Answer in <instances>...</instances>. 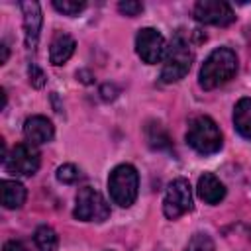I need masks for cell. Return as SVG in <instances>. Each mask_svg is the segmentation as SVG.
Returning a JSON list of instances; mask_svg holds the SVG:
<instances>
[{
    "mask_svg": "<svg viewBox=\"0 0 251 251\" xmlns=\"http://www.w3.org/2000/svg\"><path fill=\"white\" fill-rule=\"evenodd\" d=\"M184 251H214V241L206 233H194L186 243Z\"/></svg>",
    "mask_w": 251,
    "mask_h": 251,
    "instance_id": "obj_18",
    "label": "cell"
},
{
    "mask_svg": "<svg viewBox=\"0 0 251 251\" xmlns=\"http://www.w3.org/2000/svg\"><path fill=\"white\" fill-rule=\"evenodd\" d=\"M237 73V55L229 47H218L214 49L204 65L200 67L198 82L204 90H214L222 84H226L229 78H233Z\"/></svg>",
    "mask_w": 251,
    "mask_h": 251,
    "instance_id": "obj_1",
    "label": "cell"
},
{
    "mask_svg": "<svg viewBox=\"0 0 251 251\" xmlns=\"http://www.w3.org/2000/svg\"><path fill=\"white\" fill-rule=\"evenodd\" d=\"M24 135H25L27 143L41 145V143H47L53 139L55 129H53L51 120H47L45 116H31L24 124Z\"/></svg>",
    "mask_w": 251,
    "mask_h": 251,
    "instance_id": "obj_11",
    "label": "cell"
},
{
    "mask_svg": "<svg viewBox=\"0 0 251 251\" xmlns=\"http://www.w3.org/2000/svg\"><path fill=\"white\" fill-rule=\"evenodd\" d=\"M20 8H22V12H24L25 45H27V49H35L37 39H39V31H41V24H43L41 8H39L37 2H22Z\"/></svg>",
    "mask_w": 251,
    "mask_h": 251,
    "instance_id": "obj_10",
    "label": "cell"
},
{
    "mask_svg": "<svg viewBox=\"0 0 251 251\" xmlns=\"http://www.w3.org/2000/svg\"><path fill=\"white\" fill-rule=\"evenodd\" d=\"M78 176H80L78 169L75 165H71V163H65V165H61L57 169V180L63 182V184H73V182L78 180Z\"/></svg>",
    "mask_w": 251,
    "mask_h": 251,
    "instance_id": "obj_20",
    "label": "cell"
},
{
    "mask_svg": "<svg viewBox=\"0 0 251 251\" xmlns=\"http://www.w3.org/2000/svg\"><path fill=\"white\" fill-rule=\"evenodd\" d=\"M145 137H147V143L153 149H169L171 147L169 133L165 131V127L159 122H149L145 126Z\"/></svg>",
    "mask_w": 251,
    "mask_h": 251,
    "instance_id": "obj_16",
    "label": "cell"
},
{
    "mask_svg": "<svg viewBox=\"0 0 251 251\" xmlns=\"http://www.w3.org/2000/svg\"><path fill=\"white\" fill-rule=\"evenodd\" d=\"M135 51L143 63L155 65L165 57L167 41H165L163 33L157 31L155 27H143L135 35Z\"/></svg>",
    "mask_w": 251,
    "mask_h": 251,
    "instance_id": "obj_8",
    "label": "cell"
},
{
    "mask_svg": "<svg viewBox=\"0 0 251 251\" xmlns=\"http://www.w3.org/2000/svg\"><path fill=\"white\" fill-rule=\"evenodd\" d=\"M4 167L18 176H31L39 169V151L31 143H18L4 155Z\"/></svg>",
    "mask_w": 251,
    "mask_h": 251,
    "instance_id": "obj_7",
    "label": "cell"
},
{
    "mask_svg": "<svg viewBox=\"0 0 251 251\" xmlns=\"http://www.w3.org/2000/svg\"><path fill=\"white\" fill-rule=\"evenodd\" d=\"M137 188H139V175L133 165L124 163L112 169L108 176V190L114 204L122 208H129L137 198Z\"/></svg>",
    "mask_w": 251,
    "mask_h": 251,
    "instance_id": "obj_3",
    "label": "cell"
},
{
    "mask_svg": "<svg viewBox=\"0 0 251 251\" xmlns=\"http://www.w3.org/2000/svg\"><path fill=\"white\" fill-rule=\"evenodd\" d=\"M194 18L200 24L210 25H229L235 20V14L227 2L222 0H198L194 4Z\"/></svg>",
    "mask_w": 251,
    "mask_h": 251,
    "instance_id": "obj_9",
    "label": "cell"
},
{
    "mask_svg": "<svg viewBox=\"0 0 251 251\" xmlns=\"http://www.w3.org/2000/svg\"><path fill=\"white\" fill-rule=\"evenodd\" d=\"M27 73H29V82L35 86V88H41L43 84H45V75H43V71L37 67V65H29V69H27Z\"/></svg>",
    "mask_w": 251,
    "mask_h": 251,
    "instance_id": "obj_22",
    "label": "cell"
},
{
    "mask_svg": "<svg viewBox=\"0 0 251 251\" xmlns=\"http://www.w3.org/2000/svg\"><path fill=\"white\" fill-rule=\"evenodd\" d=\"M6 61H8V45H6V43H2V59H0V63L4 65Z\"/></svg>",
    "mask_w": 251,
    "mask_h": 251,
    "instance_id": "obj_24",
    "label": "cell"
},
{
    "mask_svg": "<svg viewBox=\"0 0 251 251\" xmlns=\"http://www.w3.org/2000/svg\"><path fill=\"white\" fill-rule=\"evenodd\" d=\"M73 214L76 220L82 222H104L110 216V206L98 190H94L92 186H82L76 194Z\"/></svg>",
    "mask_w": 251,
    "mask_h": 251,
    "instance_id": "obj_5",
    "label": "cell"
},
{
    "mask_svg": "<svg viewBox=\"0 0 251 251\" xmlns=\"http://www.w3.org/2000/svg\"><path fill=\"white\" fill-rule=\"evenodd\" d=\"M33 241L39 251H57V247H59V237H57L55 229L49 226H39L33 233Z\"/></svg>",
    "mask_w": 251,
    "mask_h": 251,
    "instance_id": "obj_17",
    "label": "cell"
},
{
    "mask_svg": "<svg viewBox=\"0 0 251 251\" xmlns=\"http://www.w3.org/2000/svg\"><path fill=\"white\" fill-rule=\"evenodd\" d=\"M196 190H198V196H200L206 204H218V202H222L224 196H226V186H224V182H222L216 175H212V173H204V175L198 178Z\"/></svg>",
    "mask_w": 251,
    "mask_h": 251,
    "instance_id": "obj_12",
    "label": "cell"
},
{
    "mask_svg": "<svg viewBox=\"0 0 251 251\" xmlns=\"http://www.w3.org/2000/svg\"><path fill=\"white\" fill-rule=\"evenodd\" d=\"M233 126L237 133L251 139V98H241L233 108Z\"/></svg>",
    "mask_w": 251,
    "mask_h": 251,
    "instance_id": "obj_15",
    "label": "cell"
},
{
    "mask_svg": "<svg viewBox=\"0 0 251 251\" xmlns=\"http://www.w3.org/2000/svg\"><path fill=\"white\" fill-rule=\"evenodd\" d=\"M186 143L200 155H212L222 149L224 137L218 124L210 116H196L188 124Z\"/></svg>",
    "mask_w": 251,
    "mask_h": 251,
    "instance_id": "obj_2",
    "label": "cell"
},
{
    "mask_svg": "<svg viewBox=\"0 0 251 251\" xmlns=\"http://www.w3.org/2000/svg\"><path fill=\"white\" fill-rule=\"evenodd\" d=\"M192 49L188 45V41L182 37V33H176L171 41V45L167 47L165 53V65L161 71V80L163 82H176L180 78L186 76V73L190 71L192 65Z\"/></svg>",
    "mask_w": 251,
    "mask_h": 251,
    "instance_id": "obj_4",
    "label": "cell"
},
{
    "mask_svg": "<svg viewBox=\"0 0 251 251\" xmlns=\"http://www.w3.org/2000/svg\"><path fill=\"white\" fill-rule=\"evenodd\" d=\"M84 2L80 0H55L53 2V8L57 10V12H61V14H65V16H78L82 10H84Z\"/></svg>",
    "mask_w": 251,
    "mask_h": 251,
    "instance_id": "obj_19",
    "label": "cell"
},
{
    "mask_svg": "<svg viewBox=\"0 0 251 251\" xmlns=\"http://www.w3.org/2000/svg\"><path fill=\"white\" fill-rule=\"evenodd\" d=\"M2 251H29L22 241H16V239H12V241H6L4 243V249Z\"/></svg>",
    "mask_w": 251,
    "mask_h": 251,
    "instance_id": "obj_23",
    "label": "cell"
},
{
    "mask_svg": "<svg viewBox=\"0 0 251 251\" xmlns=\"http://www.w3.org/2000/svg\"><path fill=\"white\" fill-rule=\"evenodd\" d=\"M192 210V190L186 178H175L165 192L163 198V214L169 220H176L182 214Z\"/></svg>",
    "mask_w": 251,
    "mask_h": 251,
    "instance_id": "obj_6",
    "label": "cell"
},
{
    "mask_svg": "<svg viewBox=\"0 0 251 251\" xmlns=\"http://www.w3.org/2000/svg\"><path fill=\"white\" fill-rule=\"evenodd\" d=\"M75 47H76V41L69 33H57L49 47V61L53 65L67 63L71 59V55L75 53Z\"/></svg>",
    "mask_w": 251,
    "mask_h": 251,
    "instance_id": "obj_13",
    "label": "cell"
},
{
    "mask_svg": "<svg viewBox=\"0 0 251 251\" xmlns=\"http://www.w3.org/2000/svg\"><path fill=\"white\" fill-rule=\"evenodd\" d=\"M0 200L2 206L8 210H16L22 208V204L25 202V186L18 180H2L0 182Z\"/></svg>",
    "mask_w": 251,
    "mask_h": 251,
    "instance_id": "obj_14",
    "label": "cell"
},
{
    "mask_svg": "<svg viewBox=\"0 0 251 251\" xmlns=\"http://www.w3.org/2000/svg\"><path fill=\"white\" fill-rule=\"evenodd\" d=\"M118 10L122 14H126V16H129V18H133L139 12H143V4L141 2H135V0H126V2H120L118 4Z\"/></svg>",
    "mask_w": 251,
    "mask_h": 251,
    "instance_id": "obj_21",
    "label": "cell"
}]
</instances>
